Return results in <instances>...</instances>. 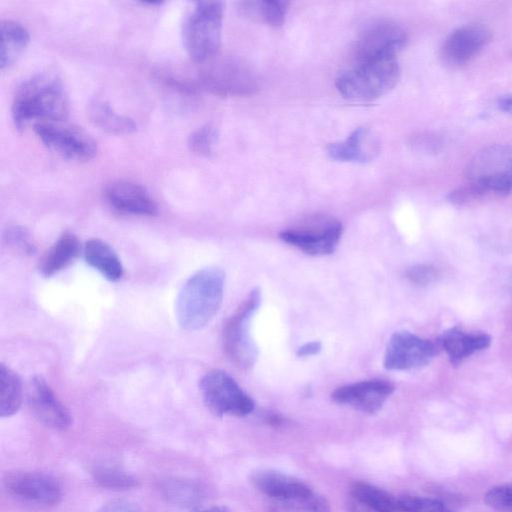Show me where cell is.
I'll list each match as a JSON object with an SVG mask.
<instances>
[{
	"mask_svg": "<svg viewBox=\"0 0 512 512\" xmlns=\"http://www.w3.org/2000/svg\"><path fill=\"white\" fill-rule=\"evenodd\" d=\"M224 283L225 274L218 267H206L191 275L176 298L178 324L185 330L204 327L221 306Z\"/></svg>",
	"mask_w": 512,
	"mask_h": 512,
	"instance_id": "7a4b0ae2",
	"label": "cell"
},
{
	"mask_svg": "<svg viewBox=\"0 0 512 512\" xmlns=\"http://www.w3.org/2000/svg\"><path fill=\"white\" fill-rule=\"evenodd\" d=\"M484 501L496 512H512V484L491 488L486 492Z\"/></svg>",
	"mask_w": 512,
	"mask_h": 512,
	"instance_id": "d6a6232c",
	"label": "cell"
},
{
	"mask_svg": "<svg viewBox=\"0 0 512 512\" xmlns=\"http://www.w3.org/2000/svg\"><path fill=\"white\" fill-rule=\"evenodd\" d=\"M217 141V128L211 124H205L190 134L188 146L193 153L208 158L214 154Z\"/></svg>",
	"mask_w": 512,
	"mask_h": 512,
	"instance_id": "f546056e",
	"label": "cell"
},
{
	"mask_svg": "<svg viewBox=\"0 0 512 512\" xmlns=\"http://www.w3.org/2000/svg\"><path fill=\"white\" fill-rule=\"evenodd\" d=\"M436 345L408 331L395 332L386 347L383 365L388 370H410L428 364Z\"/></svg>",
	"mask_w": 512,
	"mask_h": 512,
	"instance_id": "7c38bea8",
	"label": "cell"
},
{
	"mask_svg": "<svg viewBox=\"0 0 512 512\" xmlns=\"http://www.w3.org/2000/svg\"><path fill=\"white\" fill-rule=\"evenodd\" d=\"M69 102L61 79L52 72L37 73L23 81L13 97L11 115L17 130L35 119L62 122Z\"/></svg>",
	"mask_w": 512,
	"mask_h": 512,
	"instance_id": "6da1fadb",
	"label": "cell"
},
{
	"mask_svg": "<svg viewBox=\"0 0 512 512\" xmlns=\"http://www.w3.org/2000/svg\"><path fill=\"white\" fill-rule=\"evenodd\" d=\"M260 301V291L253 289L223 328L222 342L227 356L244 369L252 367L258 357V349L250 333V322Z\"/></svg>",
	"mask_w": 512,
	"mask_h": 512,
	"instance_id": "8992f818",
	"label": "cell"
},
{
	"mask_svg": "<svg viewBox=\"0 0 512 512\" xmlns=\"http://www.w3.org/2000/svg\"><path fill=\"white\" fill-rule=\"evenodd\" d=\"M405 30L390 20H380L367 26L354 47V61L396 57L407 44Z\"/></svg>",
	"mask_w": 512,
	"mask_h": 512,
	"instance_id": "8fae6325",
	"label": "cell"
},
{
	"mask_svg": "<svg viewBox=\"0 0 512 512\" xmlns=\"http://www.w3.org/2000/svg\"><path fill=\"white\" fill-rule=\"evenodd\" d=\"M86 263L107 280L115 282L123 275V266L114 249L100 239H90L83 246Z\"/></svg>",
	"mask_w": 512,
	"mask_h": 512,
	"instance_id": "44dd1931",
	"label": "cell"
},
{
	"mask_svg": "<svg viewBox=\"0 0 512 512\" xmlns=\"http://www.w3.org/2000/svg\"><path fill=\"white\" fill-rule=\"evenodd\" d=\"M438 342L449 356L450 362L458 365L475 352L489 347L491 337L485 333H466L453 327L444 331Z\"/></svg>",
	"mask_w": 512,
	"mask_h": 512,
	"instance_id": "ffe728a7",
	"label": "cell"
},
{
	"mask_svg": "<svg viewBox=\"0 0 512 512\" xmlns=\"http://www.w3.org/2000/svg\"><path fill=\"white\" fill-rule=\"evenodd\" d=\"M5 492L15 500L40 507L58 504L63 496L62 485L53 475L36 471H17L2 480Z\"/></svg>",
	"mask_w": 512,
	"mask_h": 512,
	"instance_id": "30bf717a",
	"label": "cell"
},
{
	"mask_svg": "<svg viewBox=\"0 0 512 512\" xmlns=\"http://www.w3.org/2000/svg\"><path fill=\"white\" fill-rule=\"evenodd\" d=\"M0 68L11 66L26 49L30 36L20 23L4 20L0 26Z\"/></svg>",
	"mask_w": 512,
	"mask_h": 512,
	"instance_id": "cb8c5ba5",
	"label": "cell"
},
{
	"mask_svg": "<svg viewBox=\"0 0 512 512\" xmlns=\"http://www.w3.org/2000/svg\"><path fill=\"white\" fill-rule=\"evenodd\" d=\"M444 142L441 136L434 133H422L414 136L411 140V145L423 152H437L439 151Z\"/></svg>",
	"mask_w": 512,
	"mask_h": 512,
	"instance_id": "d590c367",
	"label": "cell"
},
{
	"mask_svg": "<svg viewBox=\"0 0 512 512\" xmlns=\"http://www.w3.org/2000/svg\"><path fill=\"white\" fill-rule=\"evenodd\" d=\"M250 481L258 491L270 497L271 500L288 499L312 491L302 480L270 469L253 472Z\"/></svg>",
	"mask_w": 512,
	"mask_h": 512,
	"instance_id": "d6986e66",
	"label": "cell"
},
{
	"mask_svg": "<svg viewBox=\"0 0 512 512\" xmlns=\"http://www.w3.org/2000/svg\"><path fill=\"white\" fill-rule=\"evenodd\" d=\"M289 3L283 0H263L242 3L241 10L245 15L258 18L270 26L279 27L284 21Z\"/></svg>",
	"mask_w": 512,
	"mask_h": 512,
	"instance_id": "f1b7e54d",
	"label": "cell"
},
{
	"mask_svg": "<svg viewBox=\"0 0 512 512\" xmlns=\"http://www.w3.org/2000/svg\"><path fill=\"white\" fill-rule=\"evenodd\" d=\"M398 503L400 512H454L443 502L427 497L402 496Z\"/></svg>",
	"mask_w": 512,
	"mask_h": 512,
	"instance_id": "4dcf8cb0",
	"label": "cell"
},
{
	"mask_svg": "<svg viewBox=\"0 0 512 512\" xmlns=\"http://www.w3.org/2000/svg\"><path fill=\"white\" fill-rule=\"evenodd\" d=\"M468 182L486 195L493 192L507 195L512 192V146L494 144L477 152L466 169Z\"/></svg>",
	"mask_w": 512,
	"mask_h": 512,
	"instance_id": "5b68a950",
	"label": "cell"
},
{
	"mask_svg": "<svg viewBox=\"0 0 512 512\" xmlns=\"http://www.w3.org/2000/svg\"><path fill=\"white\" fill-rule=\"evenodd\" d=\"M81 249L77 236L65 231L48 249L39 263V272L48 278L65 268L79 254Z\"/></svg>",
	"mask_w": 512,
	"mask_h": 512,
	"instance_id": "7402d4cb",
	"label": "cell"
},
{
	"mask_svg": "<svg viewBox=\"0 0 512 512\" xmlns=\"http://www.w3.org/2000/svg\"><path fill=\"white\" fill-rule=\"evenodd\" d=\"M224 6L220 1H198L186 16L182 39L189 57L206 62L220 47Z\"/></svg>",
	"mask_w": 512,
	"mask_h": 512,
	"instance_id": "277c9868",
	"label": "cell"
},
{
	"mask_svg": "<svg viewBox=\"0 0 512 512\" xmlns=\"http://www.w3.org/2000/svg\"><path fill=\"white\" fill-rule=\"evenodd\" d=\"M23 397L18 374L3 363L0 365V416L10 417L19 410Z\"/></svg>",
	"mask_w": 512,
	"mask_h": 512,
	"instance_id": "484cf974",
	"label": "cell"
},
{
	"mask_svg": "<svg viewBox=\"0 0 512 512\" xmlns=\"http://www.w3.org/2000/svg\"><path fill=\"white\" fill-rule=\"evenodd\" d=\"M215 57L204 62L199 72L204 89L222 96L249 95L257 89L256 77L246 64L234 58Z\"/></svg>",
	"mask_w": 512,
	"mask_h": 512,
	"instance_id": "ba28073f",
	"label": "cell"
},
{
	"mask_svg": "<svg viewBox=\"0 0 512 512\" xmlns=\"http://www.w3.org/2000/svg\"><path fill=\"white\" fill-rule=\"evenodd\" d=\"M98 512H142L134 504L124 500H114L104 505Z\"/></svg>",
	"mask_w": 512,
	"mask_h": 512,
	"instance_id": "74e56055",
	"label": "cell"
},
{
	"mask_svg": "<svg viewBox=\"0 0 512 512\" xmlns=\"http://www.w3.org/2000/svg\"><path fill=\"white\" fill-rule=\"evenodd\" d=\"M160 492L170 504L186 509L199 506L205 497L202 485L186 478H168L161 482Z\"/></svg>",
	"mask_w": 512,
	"mask_h": 512,
	"instance_id": "603a6c76",
	"label": "cell"
},
{
	"mask_svg": "<svg viewBox=\"0 0 512 512\" xmlns=\"http://www.w3.org/2000/svg\"><path fill=\"white\" fill-rule=\"evenodd\" d=\"M400 78L396 57L354 61L336 80L343 98L356 103H368L390 92Z\"/></svg>",
	"mask_w": 512,
	"mask_h": 512,
	"instance_id": "3957f363",
	"label": "cell"
},
{
	"mask_svg": "<svg viewBox=\"0 0 512 512\" xmlns=\"http://www.w3.org/2000/svg\"><path fill=\"white\" fill-rule=\"evenodd\" d=\"M394 386L382 379L365 380L337 388L331 395L334 402L366 414L378 412Z\"/></svg>",
	"mask_w": 512,
	"mask_h": 512,
	"instance_id": "2e32d148",
	"label": "cell"
},
{
	"mask_svg": "<svg viewBox=\"0 0 512 512\" xmlns=\"http://www.w3.org/2000/svg\"><path fill=\"white\" fill-rule=\"evenodd\" d=\"M491 39L482 24L463 25L452 31L440 47V58L449 67H459L475 58Z\"/></svg>",
	"mask_w": 512,
	"mask_h": 512,
	"instance_id": "5bb4252c",
	"label": "cell"
},
{
	"mask_svg": "<svg viewBox=\"0 0 512 512\" xmlns=\"http://www.w3.org/2000/svg\"><path fill=\"white\" fill-rule=\"evenodd\" d=\"M200 390L207 408L219 417H243L250 414L255 406L252 398L222 370L206 373L200 381Z\"/></svg>",
	"mask_w": 512,
	"mask_h": 512,
	"instance_id": "52a82bcc",
	"label": "cell"
},
{
	"mask_svg": "<svg viewBox=\"0 0 512 512\" xmlns=\"http://www.w3.org/2000/svg\"><path fill=\"white\" fill-rule=\"evenodd\" d=\"M93 480L102 488L125 491L138 485L137 479L121 466L102 463L97 464L91 471Z\"/></svg>",
	"mask_w": 512,
	"mask_h": 512,
	"instance_id": "4316f807",
	"label": "cell"
},
{
	"mask_svg": "<svg viewBox=\"0 0 512 512\" xmlns=\"http://www.w3.org/2000/svg\"><path fill=\"white\" fill-rule=\"evenodd\" d=\"M27 398L33 415L43 425L55 430H65L71 425L72 417L69 410L42 376L31 378Z\"/></svg>",
	"mask_w": 512,
	"mask_h": 512,
	"instance_id": "9a60e30c",
	"label": "cell"
},
{
	"mask_svg": "<svg viewBox=\"0 0 512 512\" xmlns=\"http://www.w3.org/2000/svg\"><path fill=\"white\" fill-rule=\"evenodd\" d=\"M483 196L484 193L478 186L468 182L467 184L450 191L447 194V200L454 205H463Z\"/></svg>",
	"mask_w": 512,
	"mask_h": 512,
	"instance_id": "e575fe53",
	"label": "cell"
},
{
	"mask_svg": "<svg viewBox=\"0 0 512 512\" xmlns=\"http://www.w3.org/2000/svg\"><path fill=\"white\" fill-rule=\"evenodd\" d=\"M195 512H232V511L224 506H212L209 508L197 510Z\"/></svg>",
	"mask_w": 512,
	"mask_h": 512,
	"instance_id": "60d3db41",
	"label": "cell"
},
{
	"mask_svg": "<svg viewBox=\"0 0 512 512\" xmlns=\"http://www.w3.org/2000/svg\"><path fill=\"white\" fill-rule=\"evenodd\" d=\"M88 111L91 121L109 134L127 135L137 129V124L132 118L118 114L103 100L91 101Z\"/></svg>",
	"mask_w": 512,
	"mask_h": 512,
	"instance_id": "d4e9b609",
	"label": "cell"
},
{
	"mask_svg": "<svg viewBox=\"0 0 512 512\" xmlns=\"http://www.w3.org/2000/svg\"><path fill=\"white\" fill-rule=\"evenodd\" d=\"M379 151V140L367 127H359L346 139L327 147L329 157L340 162L366 163L372 161Z\"/></svg>",
	"mask_w": 512,
	"mask_h": 512,
	"instance_id": "ac0fdd59",
	"label": "cell"
},
{
	"mask_svg": "<svg viewBox=\"0 0 512 512\" xmlns=\"http://www.w3.org/2000/svg\"><path fill=\"white\" fill-rule=\"evenodd\" d=\"M342 234V224L337 220H324L305 227L283 230L279 238L306 254L322 256L332 253Z\"/></svg>",
	"mask_w": 512,
	"mask_h": 512,
	"instance_id": "4fadbf2b",
	"label": "cell"
},
{
	"mask_svg": "<svg viewBox=\"0 0 512 512\" xmlns=\"http://www.w3.org/2000/svg\"><path fill=\"white\" fill-rule=\"evenodd\" d=\"M322 349V345L318 341H312L300 346L297 350L298 357H307L317 355Z\"/></svg>",
	"mask_w": 512,
	"mask_h": 512,
	"instance_id": "f35d334b",
	"label": "cell"
},
{
	"mask_svg": "<svg viewBox=\"0 0 512 512\" xmlns=\"http://www.w3.org/2000/svg\"><path fill=\"white\" fill-rule=\"evenodd\" d=\"M108 203L124 214L154 216L158 206L148 190L140 184L127 180H116L105 188Z\"/></svg>",
	"mask_w": 512,
	"mask_h": 512,
	"instance_id": "e0dca14e",
	"label": "cell"
},
{
	"mask_svg": "<svg viewBox=\"0 0 512 512\" xmlns=\"http://www.w3.org/2000/svg\"><path fill=\"white\" fill-rule=\"evenodd\" d=\"M405 276L411 283L424 286L438 278V271L433 266L418 264L408 268Z\"/></svg>",
	"mask_w": 512,
	"mask_h": 512,
	"instance_id": "836d02e7",
	"label": "cell"
},
{
	"mask_svg": "<svg viewBox=\"0 0 512 512\" xmlns=\"http://www.w3.org/2000/svg\"><path fill=\"white\" fill-rule=\"evenodd\" d=\"M6 243L19 253L31 256L36 253V245L29 231L22 226H9L4 232Z\"/></svg>",
	"mask_w": 512,
	"mask_h": 512,
	"instance_id": "1f68e13d",
	"label": "cell"
},
{
	"mask_svg": "<svg viewBox=\"0 0 512 512\" xmlns=\"http://www.w3.org/2000/svg\"><path fill=\"white\" fill-rule=\"evenodd\" d=\"M346 512H387V511L349 495L348 501L346 503Z\"/></svg>",
	"mask_w": 512,
	"mask_h": 512,
	"instance_id": "8d00e7d4",
	"label": "cell"
},
{
	"mask_svg": "<svg viewBox=\"0 0 512 512\" xmlns=\"http://www.w3.org/2000/svg\"><path fill=\"white\" fill-rule=\"evenodd\" d=\"M498 107L502 111L512 114V94L502 96L498 100Z\"/></svg>",
	"mask_w": 512,
	"mask_h": 512,
	"instance_id": "ab89813d",
	"label": "cell"
},
{
	"mask_svg": "<svg viewBox=\"0 0 512 512\" xmlns=\"http://www.w3.org/2000/svg\"><path fill=\"white\" fill-rule=\"evenodd\" d=\"M268 512H331L328 501L313 490L292 498L272 500Z\"/></svg>",
	"mask_w": 512,
	"mask_h": 512,
	"instance_id": "83f0119b",
	"label": "cell"
},
{
	"mask_svg": "<svg viewBox=\"0 0 512 512\" xmlns=\"http://www.w3.org/2000/svg\"><path fill=\"white\" fill-rule=\"evenodd\" d=\"M34 131L49 150L65 160L85 162L97 153L95 140L85 130L63 121H39Z\"/></svg>",
	"mask_w": 512,
	"mask_h": 512,
	"instance_id": "9c48e42d",
	"label": "cell"
}]
</instances>
